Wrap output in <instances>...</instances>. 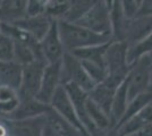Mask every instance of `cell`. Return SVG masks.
Returning a JSON list of instances; mask_svg holds the SVG:
<instances>
[{"mask_svg": "<svg viewBox=\"0 0 152 136\" xmlns=\"http://www.w3.org/2000/svg\"><path fill=\"white\" fill-rule=\"evenodd\" d=\"M57 25L64 49L66 52H73L89 47L106 44L113 41L108 36L95 34L75 23L57 20Z\"/></svg>", "mask_w": 152, "mask_h": 136, "instance_id": "6da1fadb", "label": "cell"}, {"mask_svg": "<svg viewBox=\"0 0 152 136\" xmlns=\"http://www.w3.org/2000/svg\"><path fill=\"white\" fill-rule=\"evenodd\" d=\"M128 47L124 42L111 41L104 53V65L108 78L121 84L127 77L131 65L128 64Z\"/></svg>", "mask_w": 152, "mask_h": 136, "instance_id": "7a4b0ae2", "label": "cell"}, {"mask_svg": "<svg viewBox=\"0 0 152 136\" xmlns=\"http://www.w3.org/2000/svg\"><path fill=\"white\" fill-rule=\"evenodd\" d=\"M75 24L82 26L95 34L104 35L111 39L110 12L107 1H94L93 6L90 8L89 12Z\"/></svg>", "mask_w": 152, "mask_h": 136, "instance_id": "3957f363", "label": "cell"}, {"mask_svg": "<svg viewBox=\"0 0 152 136\" xmlns=\"http://www.w3.org/2000/svg\"><path fill=\"white\" fill-rule=\"evenodd\" d=\"M152 63L150 58L145 56L131 65L127 74L126 84L128 99L133 100L137 95L150 90V77H151Z\"/></svg>", "mask_w": 152, "mask_h": 136, "instance_id": "277c9868", "label": "cell"}, {"mask_svg": "<svg viewBox=\"0 0 152 136\" xmlns=\"http://www.w3.org/2000/svg\"><path fill=\"white\" fill-rule=\"evenodd\" d=\"M66 83L77 85L86 93L95 86L86 74L81 60L69 52H66L61 60V85Z\"/></svg>", "mask_w": 152, "mask_h": 136, "instance_id": "5b68a950", "label": "cell"}, {"mask_svg": "<svg viewBox=\"0 0 152 136\" xmlns=\"http://www.w3.org/2000/svg\"><path fill=\"white\" fill-rule=\"evenodd\" d=\"M45 65L47 64L45 61L35 60L23 67L22 82H20L19 90L17 91L19 99L37 97L40 87H41V82H42Z\"/></svg>", "mask_w": 152, "mask_h": 136, "instance_id": "8992f818", "label": "cell"}, {"mask_svg": "<svg viewBox=\"0 0 152 136\" xmlns=\"http://www.w3.org/2000/svg\"><path fill=\"white\" fill-rule=\"evenodd\" d=\"M50 107L65 121H67L73 127H75L76 129L80 130L84 136H89V134L83 128L82 124L80 121L78 117L76 115L75 109L73 107V103L70 101L67 92L64 89V86H59V89L56 91V93L50 102Z\"/></svg>", "mask_w": 152, "mask_h": 136, "instance_id": "52a82bcc", "label": "cell"}, {"mask_svg": "<svg viewBox=\"0 0 152 136\" xmlns=\"http://www.w3.org/2000/svg\"><path fill=\"white\" fill-rule=\"evenodd\" d=\"M59 86H61V61L47 64L42 76L41 87L35 99L42 103L50 105L51 100Z\"/></svg>", "mask_w": 152, "mask_h": 136, "instance_id": "ba28073f", "label": "cell"}, {"mask_svg": "<svg viewBox=\"0 0 152 136\" xmlns=\"http://www.w3.org/2000/svg\"><path fill=\"white\" fill-rule=\"evenodd\" d=\"M40 49L47 64H53L63 60L66 51L59 35L57 20H53L50 30L45 35V38L40 41Z\"/></svg>", "mask_w": 152, "mask_h": 136, "instance_id": "9c48e42d", "label": "cell"}, {"mask_svg": "<svg viewBox=\"0 0 152 136\" xmlns=\"http://www.w3.org/2000/svg\"><path fill=\"white\" fill-rule=\"evenodd\" d=\"M61 86H64L65 91L67 92L70 101L73 103V107L76 111V115L82 124L83 128L89 134V136H92L96 130L94 129L93 125L91 124L88 113H86V101H88V97H89L88 93L73 83H66Z\"/></svg>", "mask_w": 152, "mask_h": 136, "instance_id": "30bf717a", "label": "cell"}, {"mask_svg": "<svg viewBox=\"0 0 152 136\" xmlns=\"http://www.w3.org/2000/svg\"><path fill=\"white\" fill-rule=\"evenodd\" d=\"M152 34V16H137L133 20H127L123 42L127 47L140 43Z\"/></svg>", "mask_w": 152, "mask_h": 136, "instance_id": "8fae6325", "label": "cell"}, {"mask_svg": "<svg viewBox=\"0 0 152 136\" xmlns=\"http://www.w3.org/2000/svg\"><path fill=\"white\" fill-rule=\"evenodd\" d=\"M119 85L121 84H118L117 82L107 77L103 82L95 85L88 93L90 100L93 101L99 108H101L109 118H110V111H111L115 93Z\"/></svg>", "mask_w": 152, "mask_h": 136, "instance_id": "7c38bea8", "label": "cell"}, {"mask_svg": "<svg viewBox=\"0 0 152 136\" xmlns=\"http://www.w3.org/2000/svg\"><path fill=\"white\" fill-rule=\"evenodd\" d=\"M51 111V107L40 102L35 97L19 99V104L12 115L5 118L8 120H24L37 117L47 116Z\"/></svg>", "mask_w": 152, "mask_h": 136, "instance_id": "4fadbf2b", "label": "cell"}, {"mask_svg": "<svg viewBox=\"0 0 152 136\" xmlns=\"http://www.w3.org/2000/svg\"><path fill=\"white\" fill-rule=\"evenodd\" d=\"M7 120L10 136H42L47 117H37L24 120Z\"/></svg>", "mask_w": 152, "mask_h": 136, "instance_id": "5bb4252c", "label": "cell"}, {"mask_svg": "<svg viewBox=\"0 0 152 136\" xmlns=\"http://www.w3.org/2000/svg\"><path fill=\"white\" fill-rule=\"evenodd\" d=\"M52 23L53 20L47 14H45V15H40L37 17H25L17 22L16 24H14V26L30 34L33 39L40 42L50 30Z\"/></svg>", "mask_w": 152, "mask_h": 136, "instance_id": "9a60e30c", "label": "cell"}, {"mask_svg": "<svg viewBox=\"0 0 152 136\" xmlns=\"http://www.w3.org/2000/svg\"><path fill=\"white\" fill-rule=\"evenodd\" d=\"M25 0H6L0 4V23L14 25L26 17Z\"/></svg>", "mask_w": 152, "mask_h": 136, "instance_id": "2e32d148", "label": "cell"}, {"mask_svg": "<svg viewBox=\"0 0 152 136\" xmlns=\"http://www.w3.org/2000/svg\"><path fill=\"white\" fill-rule=\"evenodd\" d=\"M23 67L12 61H0V83L1 86H7L15 91L19 90L22 82Z\"/></svg>", "mask_w": 152, "mask_h": 136, "instance_id": "e0dca14e", "label": "cell"}, {"mask_svg": "<svg viewBox=\"0 0 152 136\" xmlns=\"http://www.w3.org/2000/svg\"><path fill=\"white\" fill-rule=\"evenodd\" d=\"M129 102L128 99V92H127V84L126 79L121 83L115 93L114 101L111 105V111H110V120H111V126H116L121 123L123 117L125 115V111L127 109V105Z\"/></svg>", "mask_w": 152, "mask_h": 136, "instance_id": "ac0fdd59", "label": "cell"}, {"mask_svg": "<svg viewBox=\"0 0 152 136\" xmlns=\"http://www.w3.org/2000/svg\"><path fill=\"white\" fill-rule=\"evenodd\" d=\"M109 43L84 48V49L75 50V51L69 52V53L74 55L76 58L82 60V61H89V63H93V64H98V65L106 67V65H104V53H106V50H107V47Z\"/></svg>", "mask_w": 152, "mask_h": 136, "instance_id": "d6986e66", "label": "cell"}, {"mask_svg": "<svg viewBox=\"0 0 152 136\" xmlns=\"http://www.w3.org/2000/svg\"><path fill=\"white\" fill-rule=\"evenodd\" d=\"M19 104L17 91L7 86H0V116L7 118L12 115Z\"/></svg>", "mask_w": 152, "mask_h": 136, "instance_id": "ffe728a7", "label": "cell"}, {"mask_svg": "<svg viewBox=\"0 0 152 136\" xmlns=\"http://www.w3.org/2000/svg\"><path fill=\"white\" fill-rule=\"evenodd\" d=\"M45 117H47V124L59 136H84L80 130L76 129L75 127L65 121L61 117L58 116L52 109Z\"/></svg>", "mask_w": 152, "mask_h": 136, "instance_id": "44dd1931", "label": "cell"}, {"mask_svg": "<svg viewBox=\"0 0 152 136\" xmlns=\"http://www.w3.org/2000/svg\"><path fill=\"white\" fill-rule=\"evenodd\" d=\"M86 113L95 130L106 129L111 126V120L107 113L101 108H99L93 101H91L89 97L86 101Z\"/></svg>", "mask_w": 152, "mask_h": 136, "instance_id": "7402d4cb", "label": "cell"}, {"mask_svg": "<svg viewBox=\"0 0 152 136\" xmlns=\"http://www.w3.org/2000/svg\"><path fill=\"white\" fill-rule=\"evenodd\" d=\"M94 1L92 0H74L70 1V6L67 10L66 15L61 20L68 23H77L85 14L90 10V8L93 6Z\"/></svg>", "mask_w": 152, "mask_h": 136, "instance_id": "603a6c76", "label": "cell"}, {"mask_svg": "<svg viewBox=\"0 0 152 136\" xmlns=\"http://www.w3.org/2000/svg\"><path fill=\"white\" fill-rule=\"evenodd\" d=\"M151 101H152V91L151 90H149L148 92H144V93L137 95L136 97H134L133 100H131V101L128 102L127 109H126V111H125V115H124V117H123V119L121 120L119 124H121L123 121L127 120V119H129V118H132V117L136 116L140 111L142 110L148 103H150ZM119 124H118V125H119ZM118 125H117V126H118ZM117 126H116V127H117Z\"/></svg>", "mask_w": 152, "mask_h": 136, "instance_id": "cb8c5ba5", "label": "cell"}, {"mask_svg": "<svg viewBox=\"0 0 152 136\" xmlns=\"http://www.w3.org/2000/svg\"><path fill=\"white\" fill-rule=\"evenodd\" d=\"M152 52V34L149 35L146 39L141 41L140 43L129 47L128 48V64L132 65L135 61H137L139 59L145 57L148 55H150Z\"/></svg>", "mask_w": 152, "mask_h": 136, "instance_id": "d4e9b609", "label": "cell"}, {"mask_svg": "<svg viewBox=\"0 0 152 136\" xmlns=\"http://www.w3.org/2000/svg\"><path fill=\"white\" fill-rule=\"evenodd\" d=\"M70 6V1H59V0H50L47 1L45 14L52 20H61L66 15Z\"/></svg>", "mask_w": 152, "mask_h": 136, "instance_id": "484cf974", "label": "cell"}, {"mask_svg": "<svg viewBox=\"0 0 152 136\" xmlns=\"http://www.w3.org/2000/svg\"><path fill=\"white\" fill-rule=\"evenodd\" d=\"M14 60V41L4 34H0V61Z\"/></svg>", "mask_w": 152, "mask_h": 136, "instance_id": "4316f807", "label": "cell"}, {"mask_svg": "<svg viewBox=\"0 0 152 136\" xmlns=\"http://www.w3.org/2000/svg\"><path fill=\"white\" fill-rule=\"evenodd\" d=\"M142 1L140 0H125L121 1V12L124 14L126 20H133L135 17H137L141 9Z\"/></svg>", "mask_w": 152, "mask_h": 136, "instance_id": "83f0119b", "label": "cell"}, {"mask_svg": "<svg viewBox=\"0 0 152 136\" xmlns=\"http://www.w3.org/2000/svg\"><path fill=\"white\" fill-rule=\"evenodd\" d=\"M47 1L42 0H28L26 4V17H37L45 14Z\"/></svg>", "mask_w": 152, "mask_h": 136, "instance_id": "f1b7e54d", "label": "cell"}, {"mask_svg": "<svg viewBox=\"0 0 152 136\" xmlns=\"http://www.w3.org/2000/svg\"><path fill=\"white\" fill-rule=\"evenodd\" d=\"M137 16H152V0L142 1L141 9Z\"/></svg>", "mask_w": 152, "mask_h": 136, "instance_id": "f546056e", "label": "cell"}, {"mask_svg": "<svg viewBox=\"0 0 152 136\" xmlns=\"http://www.w3.org/2000/svg\"><path fill=\"white\" fill-rule=\"evenodd\" d=\"M134 136H152V123L143 126Z\"/></svg>", "mask_w": 152, "mask_h": 136, "instance_id": "4dcf8cb0", "label": "cell"}, {"mask_svg": "<svg viewBox=\"0 0 152 136\" xmlns=\"http://www.w3.org/2000/svg\"><path fill=\"white\" fill-rule=\"evenodd\" d=\"M42 136H59V135H58L57 133H56V132H55V130L52 129L50 126L47 124L45 127V129H43V132H42Z\"/></svg>", "mask_w": 152, "mask_h": 136, "instance_id": "1f68e13d", "label": "cell"}, {"mask_svg": "<svg viewBox=\"0 0 152 136\" xmlns=\"http://www.w3.org/2000/svg\"><path fill=\"white\" fill-rule=\"evenodd\" d=\"M150 85H151L150 90H152V71H151V77H150Z\"/></svg>", "mask_w": 152, "mask_h": 136, "instance_id": "d6a6232c", "label": "cell"}, {"mask_svg": "<svg viewBox=\"0 0 152 136\" xmlns=\"http://www.w3.org/2000/svg\"><path fill=\"white\" fill-rule=\"evenodd\" d=\"M148 57L150 58V60H151V63H152V52L150 53V55H148Z\"/></svg>", "mask_w": 152, "mask_h": 136, "instance_id": "836d02e7", "label": "cell"}, {"mask_svg": "<svg viewBox=\"0 0 152 136\" xmlns=\"http://www.w3.org/2000/svg\"><path fill=\"white\" fill-rule=\"evenodd\" d=\"M0 86H1V83H0Z\"/></svg>", "mask_w": 152, "mask_h": 136, "instance_id": "e575fe53", "label": "cell"}, {"mask_svg": "<svg viewBox=\"0 0 152 136\" xmlns=\"http://www.w3.org/2000/svg\"><path fill=\"white\" fill-rule=\"evenodd\" d=\"M0 4H1V1H0Z\"/></svg>", "mask_w": 152, "mask_h": 136, "instance_id": "d590c367", "label": "cell"}, {"mask_svg": "<svg viewBox=\"0 0 152 136\" xmlns=\"http://www.w3.org/2000/svg\"><path fill=\"white\" fill-rule=\"evenodd\" d=\"M151 91H152V90H151Z\"/></svg>", "mask_w": 152, "mask_h": 136, "instance_id": "8d00e7d4", "label": "cell"}]
</instances>
